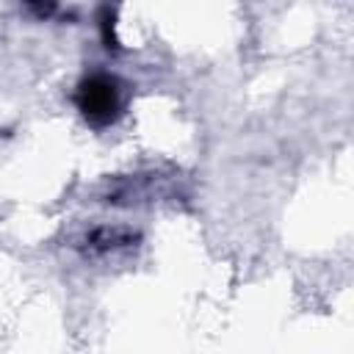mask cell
I'll return each instance as SVG.
<instances>
[{
  "label": "cell",
  "mask_w": 354,
  "mask_h": 354,
  "mask_svg": "<svg viewBox=\"0 0 354 354\" xmlns=\"http://www.w3.org/2000/svg\"><path fill=\"white\" fill-rule=\"evenodd\" d=\"M100 28H102V41H105V47H108V50H116V47H119V41H116V33H113V17H111V11H108V8L102 11Z\"/></svg>",
  "instance_id": "obj_3"
},
{
  "label": "cell",
  "mask_w": 354,
  "mask_h": 354,
  "mask_svg": "<svg viewBox=\"0 0 354 354\" xmlns=\"http://www.w3.org/2000/svg\"><path fill=\"white\" fill-rule=\"evenodd\" d=\"M138 241V232L133 227H119V224H105V227H94L83 235V249L88 254H111L116 249L133 246Z\"/></svg>",
  "instance_id": "obj_2"
},
{
  "label": "cell",
  "mask_w": 354,
  "mask_h": 354,
  "mask_svg": "<svg viewBox=\"0 0 354 354\" xmlns=\"http://www.w3.org/2000/svg\"><path fill=\"white\" fill-rule=\"evenodd\" d=\"M75 102L88 124H94V127L111 124L116 119V113L122 111V91H119L116 77H111L105 72H94V75L83 77L77 86Z\"/></svg>",
  "instance_id": "obj_1"
}]
</instances>
